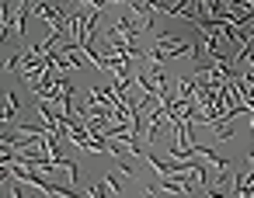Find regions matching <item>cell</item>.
<instances>
[{
    "label": "cell",
    "mask_w": 254,
    "mask_h": 198,
    "mask_svg": "<svg viewBox=\"0 0 254 198\" xmlns=\"http://www.w3.org/2000/svg\"><path fill=\"white\" fill-rule=\"evenodd\" d=\"M32 14L35 18H42L49 28H56V32H63L66 25H70V18H66V11L56 4V0H35L32 4Z\"/></svg>",
    "instance_id": "obj_1"
},
{
    "label": "cell",
    "mask_w": 254,
    "mask_h": 198,
    "mask_svg": "<svg viewBox=\"0 0 254 198\" xmlns=\"http://www.w3.org/2000/svg\"><path fill=\"white\" fill-rule=\"evenodd\" d=\"M18 108H21V104H18V94H14V91H7V94H4V122H14Z\"/></svg>",
    "instance_id": "obj_2"
},
{
    "label": "cell",
    "mask_w": 254,
    "mask_h": 198,
    "mask_svg": "<svg viewBox=\"0 0 254 198\" xmlns=\"http://www.w3.org/2000/svg\"><path fill=\"white\" fill-rule=\"evenodd\" d=\"M101 181H105V188H108L112 195H119V184H115V177H112V174H101Z\"/></svg>",
    "instance_id": "obj_3"
}]
</instances>
